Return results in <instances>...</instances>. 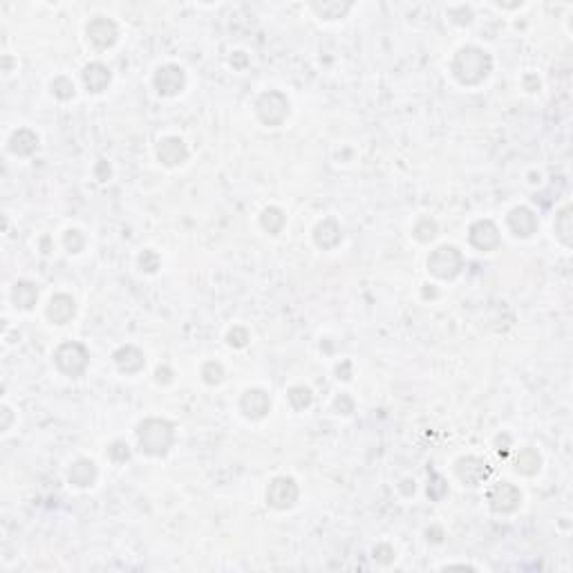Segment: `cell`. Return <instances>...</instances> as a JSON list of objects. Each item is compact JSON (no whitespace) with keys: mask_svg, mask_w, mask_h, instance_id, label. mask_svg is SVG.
I'll return each instance as SVG.
<instances>
[{"mask_svg":"<svg viewBox=\"0 0 573 573\" xmlns=\"http://www.w3.org/2000/svg\"><path fill=\"white\" fill-rule=\"evenodd\" d=\"M110 455H113V459H117V461H126L128 459V446H124V443H115L113 450H110Z\"/></svg>","mask_w":573,"mask_h":573,"instance_id":"29","label":"cell"},{"mask_svg":"<svg viewBox=\"0 0 573 573\" xmlns=\"http://www.w3.org/2000/svg\"><path fill=\"white\" fill-rule=\"evenodd\" d=\"M515 470L522 475H533L540 470V457L535 450H522L515 459Z\"/></svg>","mask_w":573,"mask_h":573,"instance_id":"21","label":"cell"},{"mask_svg":"<svg viewBox=\"0 0 573 573\" xmlns=\"http://www.w3.org/2000/svg\"><path fill=\"white\" fill-rule=\"evenodd\" d=\"M54 92H56V97H61V99H70V97H74V85L67 81V79H58V81H54Z\"/></svg>","mask_w":573,"mask_h":573,"instance_id":"27","label":"cell"},{"mask_svg":"<svg viewBox=\"0 0 573 573\" xmlns=\"http://www.w3.org/2000/svg\"><path fill=\"white\" fill-rule=\"evenodd\" d=\"M159 159L164 161L168 166H175V164H182L186 159V148L184 143L175 139V137H170V139H164L159 146Z\"/></svg>","mask_w":573,"mask_h":573,"instance_id":"14","label":"cell"},{"mask_svg":"<svg viewBox=\"0 0 573 573\" xmlns=\"http://www.w3.org/2000/svg\"><path fill=\"white\" fill-rule=\"evenodd\" d=\"M47 314L54 323L63 325L74 316V301L70 296H56V298H52V303H49Z\"/></svg>","mask_w":573,"mask_h":573,"instance_id":"16","label":"cell"},{"mask_svg":"<svg viewBox=\"0 0 573 573\" xmlns=\"http://www.w3.org/2000/svg\"><path fill=\"white\" fill-rule=\"evenodd\" d=\"M173 443V425L159 419H148L139 425V446L148 455H164Z\"/></svg>","mask_w":573,"mask_h":573,"instance_id":"2","label":"cell"},{"mask_svg":"<svg viewBox=\"0 0 573 573\" xmlns=\"http://www.w3.org/2000/svg\"><path fill=\"white\" fill-rule=\"evenodd\" d=\"M36 135H32L30 130H19L12 137V150L19 152V155H30V152L36 150Z\"/></svg>","mask_w":573,"mask_h":573,"instance_id":"20","label":"cell"},{"mask_svg":"<svg viewBox=\"0 0 573 573\" xmlns=\"http://www.w3.org/2000/svg\"><path fill=\"white\" fill-rule=\"evenodd\" d=\"M262 224H264V229H269V233H278L280 226L285 224V215H282L278 209H269V211H264Z\"/></svg>","mask_w":573,"mask_h":573,"instance_id":"24","label":"cell"},{"mask_svg":"<svg viewBox=\"0 0 573 573\" xmlns=\"http://www.w3.org/2000/svg\"><path fill=\"white\" fill-rule=\"evenodd\" d=\"M470 242H473L477 249L491 251L500 244V233L493 222H477V224H473V229H470Z\"/></svg>","mask_w":573,"mask_h":573,"instance_id":"10","label":"cell"},{"mask_svg":"<svg viewBox=\"0 0 573 573\" xmlns=\"http://www.w3.org/2000/svg\"><path fill=\"white\" fill-rule=\"evenodd\" d=\"M155 85H157V90L161 94H166V97H170V94H177L179 90L184 88V72L179 70L177 65L161 67V70L155 74Z\"/></svg>","mask_w":573,"mask_h":573,"instance_id":"9","label":"cell"},{"mask_svg":"<svg viewBox=\"0 0 573 573\" xmlns=\"http://www.w3.org/2000/svg\"><path fill=\"white\" fill-rule=\"evenodd\" d=\"M258 115L267 126H278L285 121V117L289 115V104L280 92H269L262 94V99L258 101Z\"/></svg>","mask_w":573,"mask_h":573,"instance_id":"5","label":"cell"},{"mask_svg":"<svg viewBox=\"0 0 573 573\" xmlns=\"http://www.w3.org/2000/svg\"><path fill=\"white\" fill-rule=\"evenodd\" d=\"M452 72L466 85H475L491 72V56L480 47H464L452 61Z\"/></svg>","mask_w":573,"mask_h":573,"instance_id":"1","label":"cell"},{"mask_svg":"<svg viewBox=\"0 0 573 573\" xmlns=\"http://www.w3.org/2000/svg\"><path fill=\"white\" fill-rule=\"evenodd\" d=\"M352 5H338V3H323V5H314V10L318 12L323 19H340L345 12H349Z\"/></svg>","mask_w":573,"mask_h":573,"instance_id":"23","label":"cell"},{"mask_svg":"<svg viewBox=\"0 0 573 573\" xmlns=\"http://www.w3.org/2000/svg\"><path fill=\"white\" fill-rule=\"evenodd\" d=\"M340 229L336 226V222H323V224L316 229V242H318L320 246H325V249H331V246H336L340 242Z\"/></svg>","mask_w":573,"mask_h":573,"instance_id":"19","label":"cell"},{"mask_svg":"<svg viewBox=\"0 0 573 573\" xmlns=\"http://www.w3.org/2000/svg\"><path fill=\"white\" fill-rule=\"evenodd\" d=\"M269 397L264 395L262 390H249L244 395V399H242V410L249 417H253V419H258V417H264L269 412Z\"/></svg>","mask_w":573,"mask_h":573,"instance_id":"12","label":"cell"},{"mask_svg":"<svg viewBox=\"0 0 573 573\" xmlns=\"http://www.w3.org/2000/svg\"><path fill=\"white\" fill-rule=\"evenodd\" d=\"M267 498H269V504L271 506H276V508H287V506H292V504L296 502L298 498V489H296V484L292 480H276L271 486H269V493H267Z\"/></svg>","mask_w":573,"mask_h":573,"instance_id":"7","label":"cell"},{"mask_svg":"<svg viewBox=\"0 0 573 573\" xmlns=\"http://www.w3.org/2000/svg\"><path fill=\"white\" fill-rule=\"evenodd\" d=\"M569 222H571V211L569 209H564L562 213H560V218H558V233H560V237H562V242H571V226H569Z\"/></svg>","mask_w":573,"mask_h":573,"instance_id":"26","label":"cell"},{"mask_svg":"<svg viewBox=\"0 0 573 573\" xmlns=\"http://www.w3.org/2000/svg\"><path fill=\"white\" fill-rule=\"evenodd\" d=\"M489 500H491V506H493L495 511L508 513V511H515V508H517L522 495H519V491L515 489V486L502 482V484H498V486H495V489L489 493Z\"/></svg>","mask_w":573,"mask_h":573,"instance_id":"6","label":"cell"},{"mask_svg":"<svg viewBox=\"0 0 573 573\" xmlns=\"http://www.w3.org/2000/svg\"><path fill=\"white\" fill-rule=\"evenodd\" d=\"M36 298H38V292H36V287L30 285V282H19L14 289V301L19 307H23V309H30V307L36 303Z\"/></svg>","mask_w":573,"mask_h":573,"instance_id":"22","label":"cell"},{"mask_svg":"<svg viewBox=\"0 0 573 573\" xmlns=\"http://www.w3.org/2000/svg\"><path fill=\"white\" fill-rule=\"evenodd\" d=\"M486 473H489V468H486V464L480 459H464L459 464V477L470 486L480 484L486 477Z\"/></svg>","mask_w":573,"mask_h":573,"instance_id":"15","label":"cell"},{"mask_svg":"<svg viewBox=\"0 0 573 573\" xmlns=\"http://www.w3.org/2000/svg\"><path fill=\"white\" fill-rule=\"evenodd\" d=\"M508 226L511 231L515 235H522V237H528V235H533L535 233V229H537V218L533 215L528 209H515L508 215Z\"/></svg>","mask_w":573,"mask_h":573,"instance_id":"11","label":"cell"},{"mask_svg":"<svg viewBox=\"0 0 573 573\" xmlns=\"http://www.w3.org/2000/svg\"><path fill=\"white\" fill-rule=\"evenodd\" d=\"M65 244H67V249H72V253H76L83 246V237L79 235V231H67V235H65Z\"/></svg>","mask_w":573,"mask_h":573,"instance_id":"28","label":"cell"},{"mask_svg":"<svg viewBox=\"0 0 573 573\" xmlns=\"http://www.w3.org/2000/svg\"><path fill=\"white\" fill-rule=\"evenodd\" d=\"M117 25L113 21H108V19H94L90 25H88V36L90 40L94 43L97 47H110L113 43L117 40Z\"/></svg>","mask_w":573,"mask_h":573,"instance_id":"8","label":"cell"},{"mask_svg":"<svg viewBox=\"0 0 573 573\" xmlns=\"http://www.w3.org/2000/svg\"><path fill=\"white\" fill-rule=\"evenodd\" d=\"M56 365L61 367L65 374L79 376V374H83L85 365H88V352H85V347L79 343H65L58 347V352H56Z\"/></svg>","mask_w":573,"mask_h":573,"instance_id":"4","label":"cell"},{"mask_svg":"<svg viewBox=\"0 0 573 573\" xmlns=\"http://www.w3.org/2000/svg\"><path fill=\"white\" fill-rule=\"evenodd\" d=\"M94 477H97V468H94V464L88 459L76 461L70 470V482L76 486H90L94 482Z\"/></svg>","mask_w":573,"mask_h":573,"instance_id":"18","label":"cell"},{"mask_svg":"<svg viewBox=\"0 0 573 573\" xmlns=\"http://www.w3.org/2000/svg\"><path fill=\"white\" fill-rule=\"evenodd\" d=\"M115 361L119 365V370H124V372H137L143 367V356L139 349H135V347H121L115 354Z\"/></svg>","mask_w":573,"mask_h":573,"instance_id":"17","label":"cell"},{"mask_svg":"<svg viewBox=\"0 0 573 573\" xmlns=\"http://www.w3.org/2000/svg\"><path fill=\"white\" fill-rule=\"evenodd\" d=\"M289 401H292V406L296 410H303L312 404V392L307 390V388H294L292 392H289Z\"/></svg>","mask_w":573,"mask_h":573,"instance_id":"25","label":"cell"},{"mask_svg":"<svg viewBox=\"0 0 573 573\" xmlns=\"http://www.w3.org/2000/svg\"><path fill=\"white\" fill-rule=\"evenodd\" d=\"M461 264H464V258H461V253L455 249V246H441V249L434 251L430 255V260H428L430 271L443 280L455 278L461 269Z\"/></svg>","mask_w":573,"mask_h":573,"instance_id":"3","label":"cell"},{"mask_svg":"<svg viewBox=\"0 0 573 573\" xmlns=\"http://www.w3.org/2000/svg\"><path fill=\"white\" fill-rule=\"evenodd\" d=\"M83 81H85V85H88L90 92H104L108 88V83H110L108 67L101 65V63L88 65L85 67V72H83Z\"/></svg>","mask_w":573,"mask_h":573,"instance_id":"13","label":"cell"}]
</instances>
